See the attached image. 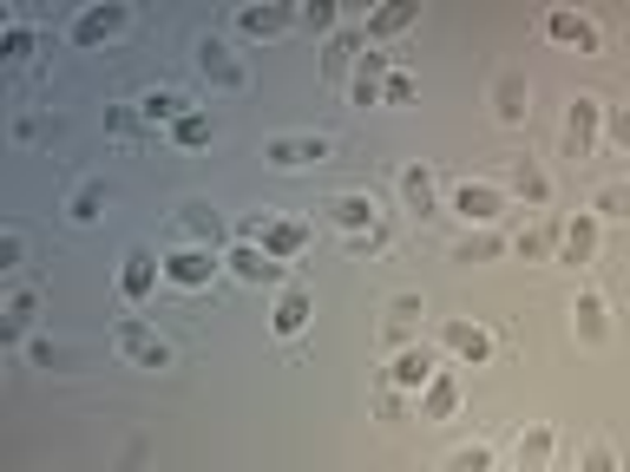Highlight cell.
Masks as SVG:
<instances>
[{"label": "cell", "mask_w": 630, "mask_h": 472, "mask_svg": "<svg viewBox=\"0 0 630 472\" xmlns=\"http://www.w3.org/2000/svg\"><path fill=\"white\" fill-rule=\"evenodd\" d=\"M605 125H611V145H618V151H625V158H630V112H625V105H618V112H611Z\"/></svg>", "instance_id": "e575fe53"}, {"label": "cell", "mask_w": 630, "mask_h": 472, "mask_svg": "<svg viewBox=\"0 0 630 472\" xmlns=\"http://www.w3.org/2000/svg\"><path fill=\"white\" fill-rule=\"evenodd\" d=\"M99 204H105V191H99V184H85V191L72 197V217H79V223H92V217H99Z\"/></svg>", "instance_id": "836d02e7"}, {"label": "cell", "mask_w": 630, "mask_h": 472, "mask_svg": "<svg viewBox=\"0 0 630 472\" xmlns=\"http://www.w3.org/2000/svg\"><path fill=\"white\" fill-rule=\"evenodd\" d=\"M493 250H500V237H467V243H460V263H473V256H493Z\"/></svg>", "instance_id": "8d00e7d4"}, {"label": "cell", "mask_w": 630, "mask_h": 472, "mask_svg": "<svg viewBox=\"0 0 630 472\" xmlns=\"http://www.w3.org/2000/svg\"><path fill=\"white\" fill-rule=\"evenodd\" d=\"M585 472H618V460H611L605 447H592V453H585Z\"/></svg>", "instance_id": "f35d334b"}, {"label": "cell", "mask_w": 630, "mask_h": 472, "mask_svg": "<svg viewBox=\"0 0 630 472\" xmlns=\"http://www.w3.org/2000/svg\"><path fill=\"white\" fill-rule=\"evenodd\" d=\"M224 263H230V276H237V283H250V289H256V283H283V276H289V263H276L263 243H237Z\"/></svg>", "instance_id": "277c9868"}, {"label": "cell", "mask_w": 630, "mask_h": 472, "mask_svg": "<svg viewBox=\"0 0 630 472\" xmlns=\"http://www.w3.org/2000/svg\"><path fill=\"white\" fill-rule=\"evenodd\" d=\"M401 197L427 217V210H434V171H427V164H408V171H401Z\"/></svg>", "instance_id": "cb8c5ba5"}, {"label": "cell", "mask_w": 630, "mask_h": 472, "mask_svg": "<svg viewBox=\"0 0 630 472\" xmlns=\"http://www.w3.org/2000/svg\"><path fill=\"white\" fill-rule=\"evenodd\" d=\"M217 269H224V256H217V250H197V243H184V250L164 256V276H171L177 289H204Z\"/></svg>", "instance_id": "3957f363"}, {"label": "cell", "mask_w": 630, "mask_h": 472, "mask_svg": "<svg viewBox=\"0 0 630 472\" xmlns=\"http://www.w3.org/2000/svg\"><path fill=\"white\" fill-rule=\"evenodd\" d=\"M289 20H302V13H296V7H243V13H237V26H243L250 39H270V33H283Z\"/></svg>", "instance_id": "2e32d148"}, {"label": "cell", "mask_w": 630, "mask_h": 472, "mask_svg": "<svg viewBox=\"0 0 630 472\" xmlns=\"http://www.w3.org/2000/svg\"><path fill=\"white\" fill-rule=\"evenodd\" d=\"M454 210H460L467 223H493V217L506 210V197H500L493 184H460V191H454Z\"/></svg>", "instance_id": "5bb4252c"}, {"label": "cell", "mask_w": 630, "mask_h": 472, "mask_svg": "<svg viewBox=\"0 0 630 472\" xmlns=\"http://www.w3.org/2000/svg\"><path fill=\"white\" fill-rule=\"evenodd\" d=\"M381 99H388V105H408V99H414V72H388Z\"/></svg>", "instance_id": "d6a6232c"}, {"label": "cell", "mask_w": 630, "mask_h": 472, "mask_svg": "<svg viewBox=\"0 0 630 472\" xmlns=\"http://www.w3.org/2000/svg\"><path fill=\"white\" fill-rule=\"evenodd\" d=\"M329 217H335L348 237H368V230H375V197H368V191H342V197L329 204Z\"/></svg>", "instance_id": "9a60e30c"}, {"label": "cell", "mask_w": 630, "mask_h": 472, "mask_svg": "<svg viewBox=\"0 0 630 472\" xmlns=\"http://www.w3.org/2000/svg\"><path fill=\"white\" fill-rule=\"evenodd\" d=\"M33 309H39V296H33V289H13V296H7V322H13V329H26V322H33Z\"/></svg>", "instance_id": "4dcf8cb0"}, {"label": "cell", "mask_w": 630, "mask_h": 472, "mask_svg": "<svg viewBox=\"0 0 630 472\" xmlns=\"http://www.w3.org/2000/svg\"><path fill=\"white\" fill-rule=\"evenodd\" d=\"M309 309H316V302H309V289H289V296L276 302V315H270V322H276V335H302V329H309Z\"/></svg>", "instance_id": "44dd1931"}, {"label": "cell", "mask_w": 630, "mask_h": 472, "mask_svg": "<svg viewBox=\"0 0 630 472\" xmlns=\"http://www.w3.org/2000/svg\"><path fill=\"white\" fill-rule=\"evenodd\" d=\"M440 342H447V355H460L467 368H486V361H493V335H486L480 322H440Z\"/></svg>", "instance_id": "5b68a950"}, {"label": "cell", "mask_w": 630, "mask_h": 472, "mask_svg": "<svg viewBox=\"0 0 630 472\" xmlns=\"http://www.w3.org/2000/svg\"><path fill=\"white\" fill-rule=\"evenodd\" d=\"M454 407H460V381H454V375H434V381L421 388V414H427V421H447Z\"/></svg>", "instance_id": "d6986e66"}, {"label": "cell", "mask_w": 630, "mask_h": 472, "mask_svg": "<svg viewBox=\"0 0 630 472\" xmlns=\"http://www.w3.org/2000/svg\"><path fill=\"white\" fill-rule=\"evenodd\" d=\"M506 184L526 197V204H552V177L532 164V158H513V171H506Z\"/></svg>", "instance_id": "e0dca14e"}, {"label": "cell", "mask_w": 630, "mask_h": 472, "mask_svg": "<svg viewBox=\"0 0 630 472\" xmlns=\"http://www.w3.org/2000/svg\"><path fill=\"white\" fill-rule=\"evenodd\" d=\"M381 72H388V53L368 46V53L355 59V85H348V99H355V105H381V85H388Z\"/></svg>", "instance_id": "4fadbf2b"}, {"label": "cell", "mask_w": 630, "mask_h": 472, "mask_svg": "<svg viewBox=\"0 0 630 472\" xmlns=\"http://www.w3.org/2000/svg\"><path fill=\"white\" fill-rule=\"evenodd\" d=\"M171 138H177V145H210V118H204V112H191V118H177V125H171Z\"/></svg>", "instance_id": "f1b7e54d"}, {"label": "cell", "mask_w": 630, "mask_h": 472, "mask_svg": "<svg viewBox=\"0 0 630 472\" xmlns=\"http://www.w3.org/2000/svg\"><path fill=\"white\" fill-rule=\"evenodd\" d=\"M125 26H131V13H125V7H85V13L72 20V39H79V46H92V39L125 33Z\"/></svg>", "instance_id": "30bf717a"}, {"label": "cell", "mask_w": 630, "mask_h": 472, "mask_svg": "<svg viewBox=\"0 0 630 472\" xmlns=\"http://www.w3.org/2000/svg\"><path fill=\"white\" fill-rule=\"evenodd\" d=\"M546 33H552L559 46H579V53H598V26H592L585 13H572V7H552V13H546Z\"/></svg>", "instance_id": "9c48e42d"}, {"label": "cell", "mask_w": 630, "mask_h": 472, "mask_svg": "<svg viewBox=\"0 0 630 472\" xmlns=\"http://www.w3.org/2000/svg\"><path fill=\"white\" fill-rule=\"evenodd\" d=\"M414 20H421V7H414V0L375 7V13H368V39H388V33H401V26H414Z\"/></svg>", "instance_id": "ffe728a7"}, {"label": "cell", "mask_w": 630, "mask_h": 472, "mask_svg": "<svg viewBox=\"0 0 630 472\" xmlns=\"http://www.w3.org/2000/svg\"><path fill=\"white\" fill-rule=\"evenodd\" d=\"M598 118H605V105H598V99H572V112H565V145H572L579 158L598 145Z\"/></svg>", "instance_id": "7c38bea8"}, {"label": "cell", "mask_w": 630, "mask_h": 472, "mask_svg": "<svg viewBox=\"0 0 630 472\" xmlns=\"http://www.w3.org/2000/svg\"><path fill=\"white\" fill-rule=\"evenodd\" d=\"M572 315H579V335L585 342H605V296L598 289H579V309Z\"/></svg>", "instance_id": "484cf974"}, {"label": "cell", "mask_w": 630, "mask_h": 472, "mask_svg": "<svg viewBox=\"0 0 630 472\" xmlns=\"http://www.w3.org/2000/svg\"><path fill=\"white\" fill-rule=\"evenodd\" d=\"M592 217H625L630 223V184H605V191L592 197Z\"/></svg>", "instance_id": "83f0119b"}, {"label": "cell", "mask_w": 630, "mask_h": 472, "mask_svg": "<svg viewBox=\"0 0 630 472\" xmlns=\"http://www.w3.org/2000/svg\"><path fill=\"white\" fill-rule=\"evenodd\" d=\"M33 361H39V368H66L72 355H66V348H53V342H33Z\"/></svg>", "instance_id": "74e56055"}, {"label": "cell", "mask_w": 630, "mask_h": 472, "mask_svg": "<svg viewBox=\"0 0 630 472\" xmlns=\"http://www.w3.org/2000/svg\"><path fill=\"white\" fill-rule=\"evenodd\" d=\"M118 348H125L138 368H171V342H158V335H151L145 322H131V315L118 322Z\"/></svg>", "instance_id": "ba28073f"}, {"label": "cell", "mask_w": 630, "mask_h": 472, "mask_svg": "<svg viewBox=\"0 0 630 472\" xmlns=\"http://www.w3.org/2000/svg\"><path fill=\"white\" fill-rule=\"evenodd\" d=\"M552 460V427H532V434H519V472H539Z\"/></svg>", "instance_id": "4316f807"}, {"label": "cell", "mask_w": 630, "mask_h": 472, "mask_svg": "<svg viewBox=\"0 0 630 472\" xmlns=\"http://www.w3.org/2000/svg\"><path fill=\"white\" fill-rule=\"evenodd\" d=\"M302 20H309L316 33H329V26H335V7H322V0H309V7H302Z\"/></svg>", "instance_id": "d590c367"}, {"label": "cell", "mask_w": 630, "mask_h": 472, "mask_svg": "<svg viewBox=\"0 0 630 472\" xmlns=\"http://www.w3.org/2000/svg\"><path fill=\"white\" fill-rule=\"evenodd\" d=\"M197 72H204L210 85H224V92H237V85L250 79V72H243V59H237L224 39H204V46H197Z\"/></svg>", "instance_id": "52a82bcc"}, {"label": "cell", "mask_w": 630, "mask_h": 472, "mask_svg": "<svg viewBox=\"0 0 630 472\" xmlns=\"http://www.w3.org/2000/svg\"><path fill=\"white\" fill-rule=\"evenodd\" d=\"M243 243H263L276 263H296V256L309 250V230L289 223V217H250V223H243Z\"/></svg>", "instance_id": "6da1fadb"}, {"label": "cell", "mask_w": 630, "mask_h": 472, "mask_svg": "<svg viewBox=\"0 0 630 472\" xmlns=\"http://www.w3.org/2000/svg\"><path fill=\"white\" fill-rule=\"evenodd\" d=\"M493 99H500V125H519L526 118V79L519 72H500V92Z\"/></svg>", "instance_id": "603a6c76"}, {"label": "cell", "mask_w": 630, "mask_h": 472, "mask_svg": "<svg viewBox=\"0 0 630 472\" xmlns=\"http://www.w3.org/2000/svg\"><path fill=\"white\" fill-rule=\"evenodd\" d=\"M26 46H33V39H26V26H13V33H7V59H26Z\"/></svg>", "instance_id": "ab89813d"}, {"label": "cell", "mask_w": 630, "mask_h": 472, "mask_svg": "<svg viewBox=\"0 0 630 472\" xmlns=\"http://www.w3.org/2000/svg\"><path fill=\"white\" fill-rule=\"evenodd\" d=\"M118 289H125V302H145V296L158 289V263H151L145 250H131V256H125V276H118Z\"/></svg>", "instance_id": "ac0fdd59"}, {"label": "cell", "mask_w": 630, "mask_h": 472, "mask_svg": "<svg viewBox=\"0 0 630 472\" xmlns=\"http://www.w3.org/2000/svg\"><path fill=\"white\" fill-rule=\"evenodd\" d=\"M177 230H184L197 250H217V243H224V223H217L210 210H184V217H177Z\"/></svg>", "instance_id": "d4e9b609"}, {"label": "cell", "mask_w": 630, "mask_h": 472, "mask_svg": "<svg viewBox=\"0 0 630 472\" xmlns=\"http://www.w3.org/2000/svg\"><path fill=\"white\" fill-rule=\"evenodd\" d=\"M434 375H440L434 348H401V355H394V368H388V388H394V394H421Z\"/></svg>", "instance_id": "8992f818"}, {"label": "cell", "mask_w": 630, "mask_h": 472, "mask_svg": "<svg viewBox=\"0 0 630 472\" xmlns=\"http://www.w3.org/2000/svg\"><path fill=\"white\" fill-rule=\"evenodd\" d=\"M486 467H493V453H486V447H460V453L447 460V472H486Z\"/></svg>", "instance_id": "1f68e13d"}, {"label": "cell", "mask_w": 630, "mask_h": 472, "mask_svg": "<svg viewBox=\"0 0 630 472\" xmlns=\"http://www.w3.org/2000/svg\"><path fill=\"white\" fill-rule=\"evenodd\" d=\"M559 237H565V230H552V223H546V230H526V237H519V256H552Z\"/></svg>", "instance_id": "f546056e"}, {"label": "cell", "mask_w": 630, "mask_h": 472, "mask_svg": "<svg viewBox=\"0 0 630 472\" xmlns=\"http://www.w3.org/2000/svg\"><path fill=\"white\" fill-rule=\"evenodd\" d=\"M276 171H302V164H322L329 158V138L322 131H283V138H270V151H263Z\"/></svg>", "instance_id": "7a4b0ae2"}, {"label": "cell", "mask_w": 630, "mask_h": 472, "mask_svg": "<svg viewBox=\"0 0 630 472\" xmlns=\"http://www.w3.org/2000/svg\"><path fill=\"white\" fill-rule=\"evenodd\" d=\"M565 263H592V250H598V217H579V223H565Z\"/></svg>", "instance_id": "7402d4cb"}, {"label": "cell", "mask_w": 630, "mask_h": 472, "mask_svg": "<svg viewBox=\"0 0 630 472\" xmlns=\"http://www.w3.org/2000/svg\"><path fill=\"white\" fill-rule=\"evenodd\" d=\"M138 118H145V125H177V118H191V99H184L177 85H151V92L138 99Z\"/></svg>", "instance_id": "8fae6325"}]
</instances>
